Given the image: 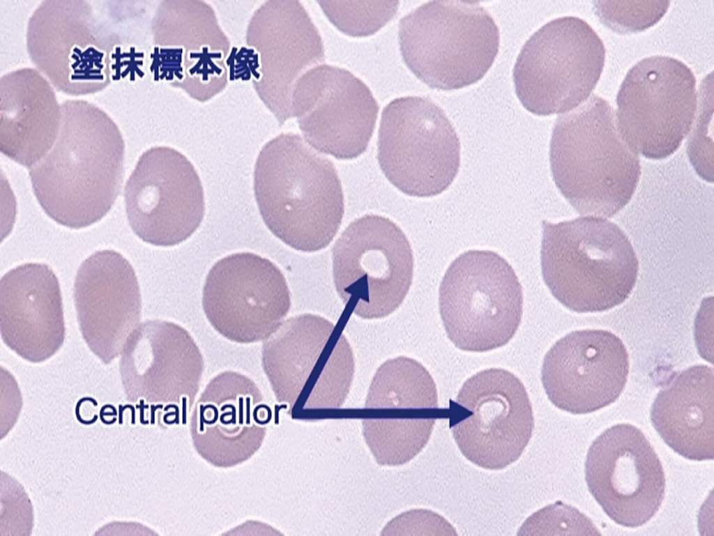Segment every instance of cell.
Masks as SVG:
<instances>
[{
    "label": "cell",
    "instance_id": "6da1fadb",
    "mask_svg": "<svg viewBox=\"0 0 714 536\" xmlns=\"http://www.w3.org/2000/svg\"><path fill=\"white\" fill-rule=\"evenodd\" d=\"M57 139L29 169L34 194L57 223L80 229L102 219L120 192L125 144L111 117L84 100L61 104Z\"/></svg>",
    "mask_w": 714,
    "mask_h": 536
},
{
    "label": "cell",
    "instance_id": "7a4b0ae2",
    "mask_svg": "<svg viewBox=\"0 0 714 536\" xmlns=\"http://www.w3.org/2000/svg\"><path fill=\"white\" fill-rule=\"evenodd\" d=\"M254 190L266 227L296 250H322L339 230L344 202L337 171L299 135L282 133L262 147Z\"/></svg>",
    "mask_w": 714,
    "mask_h": 536
},
{
    "label": "cell",
    "instance_id": "3957f363",
    "mask_svg": "<svg viewBox=\"0 0 714 536\" xmlns=\"http://www.w3.org/2000/svg\"><path fill=\"white\" fill-rule=\"evenodd\" d=\"M549 162L556 186L582 215L616 214L631 199L641 175L639 155L621 135L612 106L595 94L558 116Z\"/></svg>",
    "mask_w": 714,
    "mask_h": 536
},
{
    "label": "cell",
    "instance_id": "277c9868",
    "mask_svg": "<svg viewBox=\"0 0 714 536\" xmlns=\"http://www.w3.org/2000/svg\"><path fill=\"white\" fill-rule=\"evenodd\" d=\"M543 280L555 298L578 313L612 309L637 282L639 261L624 231L604 217L542 222Z\"/></svg>",
    "mask_w": 714,
    "mask_h": 536
},
{
    "label": "cell",
    "instance_id": "5b68a950",
    "mask_svg": "<svg viewBox=\"0 0 714 536\" xmlns=\"http://www.w3.org/2000/svg\"><path fill=\"white\" fill-rule=\"evenodd\" d=\"M403 59L432 88L458 89L487 73L499 50V31L478 1H432L400 20Z\"/></svg>",
    "mask_w": 714,
    "mask_h": 536
},
{
    "label": "cell",
    "instance_id": "8992f818",
    "mask_svg": "<svg viewBox=\"0 0 714 536\" xmlns=\"http://www.w3.org/2000/svg\"><path fill=\"white\" fill-rule=\"evenodd\" d=\"M261 363L275 398L292 411L337 408L351 389L355 361L342 331L305 314L284 321L264 339Z\"/></svg>",
    "mask_w": 714,
    "mask_h": 536
},
{
    "label": "cell",
    "instance_id": "52a82bcc",
    "mask_svg": "<svg viewBox=\"0 0 714 536\" xmlns=\"http://www.w3.org/2000/svg\"><path fill=\"white\" fill-rule=\"evenodd\" d=\"M439 303L453 344L463 351L485 352L504 346L517 332L522 287L503 256L491 250H470L446 270Z\"/></svg>",
    "mask_w": 714,
    "mask_h": 536
},
{
    "label": "cell",
    "instance_id": "ba28073f",
    "mask_svg": "<svg viewBox=\"0 0 714 536\" xmlns=\"http://www.w3.org/2000/svg\"><path fill=\"white\" fill-rule=\"evenodd\" d=\"M605 59L603 43L584 20H553L523 45L513 68L515 92L536 115L566 113L590 96Z\"/></svg>",
    "mask_w": 714,
    "mask_h": 536
},
{
    "label": "cell",
    "instance_id": "9c48e42d",
    "mask_svg": "<svg viewBox=\"0 0 714 536\" xmlns=\"http://www.w3.org/2000/svg\"><path fill=\"white\" fill-rule=\"evenodd\" d=\"M29 58L57 91L93 94L111 82L112 53L121 45L87 1H43L30 17Z\"/></svg>",
    "mask_w": 714,
    "mask_h": 536
},
{
    "label": "cell",
    "instance_id": "30bf717a",
    "mask_svg": "<svg viewBox=\"0 0 714 536\" xmlns=\"http://www.w3.org/2000/svg\"><path fill=\"white\" fill-rule=\"evenodd\" d=\"M377 158L398 190L430 197L445 191L458 174L460 143L445 112L432 100L402 97L383 110Z\"/></svg>",
    "mask_w": 714,
    "mask_h": 536
},
{
    "label": "cell",
    "instance_id": "8fae6325",
    "mask_svg": "<svg viewBox=\"0 0 714 536\" xmlns=\"http://www.w3.org/2000/svg\"><path fill=\"white\" fill-rule=\"evenodd\" d=\"M332 261L337 293L362 319L392 314L412 282L410 243L402 230L383 216L366 215L351 222L333 247Z\"/></svg>",
    "mask_w": 714,
    "mask_h": 536
},
{
    "label": "cell",
    "instance_id": "7c38bea8",
    "mask_svg": "<svg viewBox=\"0 0 714 536\" xmlns=\"http://www.w3.org/2000/svg\"><path fill=\"white\" fill-rule=\"evenodd\" d=\"M616 105V126L628 145L646 158H665L679 148L694 123L695 77L676 59L645 58L628 72Z\"/></svg>",
    "mask_w": 714,
    "mask_h": 536
},
{
    "label": "cell",
    "instance_id": "4fadbf2b",
    "mask_svg": "<svg viewBox=\"0 0 714 536\" xmlns=\"http://www.w3.org/2000/svg\"><path fill=\"white\" fill-rule=\"evenodd\" d=\"M449 414L453 436L475 465L501 470L517 461L534 427L531 404L522 381L503 369L491 368L468 378Z\"/></svg>",
    "mask_w": 714,
    "mask_h": 536
},
{
    "label": "cell",
    "instance_id": "5bb4252c",
    "mask_svg": "<svg viewBox=\"0 0 714 536\" xmlns=\"http://www.w3.org/2000/svg\"><path fill=\"white\" fill-rule=\"evenodd\" d=\"M202 307L213 328L241 344L271 335L291 307V295L280 268L252 252H238L218 261L206 277Z\"/></svg>",
    "mask_w": 714,
    "mask_h": 536
},
{
    "label": "cell",
    "instance_id": "9a60e30c",
    "mask_svg": "<svg viewBox=\"0 0 714 536\" xmlns=\"http://www.w3.org/2000/svg\"><path fill=\"white\" fill-rule=\"evenodd\" d=\"M130 226L143 241L173 246L188 238L204 215L201 180L191 162L168 146L144 151L126 182Z\"/></svg>",
    "mask_w": 714,
    "mask_h": 536
},
{
    "label": "cell",
    "instance_id": "2e32d148",
    "mask_svg": "<svg viewBox=\"0 0 714 536\" xmlns=\"http://www.w3.org/2000/svg\"><path fill=\"white\" fill-rule=\"evenodd\" d=\"M585 480L607 515L625 527L644 525L664 498L662 463L644 433L628 423L612 426L593 441Z\"/></svg>",
    "mask_w": 714,
    "mask_h": 536
},
{
    "label": "cell",
    "instance_id": "e0dca14e",
    "mask_svg": "<svg viewBox=\"0 0 714 536\" xmlns=\"http://www.w3.org/2000/svg\"><path fill=\"white\" fill-rule=\"evenodd\" d=\"M152 56L174 87L206 102L227 84L230 42L213 8L202 1H163L151 22Z\"/></svg>",
    "mask_w": 714,
    "mask_h": 536
},
{
    "label": "cell",
    "instance_id": "ac0fdd59",
    "mask_svg": "<svg viewBox=\"0 0 714 536\" xmlns=\"http://www.w3.org/2000/svg\"><path fill=\"white\" fill-rule=\"evenodd\" d=\"M378 110L372 92L360 79L326 64L306 71L291 97L292 116L305 141L342 160L357 158L367 149Z\"/></svg>",
    "mask_w": 714,
    "mask_h": 536
},
{
    "label": "cell",
    "instance_id": "d6986e66",
    "mask_svg": "<svg viewBox=\"0 0 714 536\" xmlns=\"http://www.w3.org/2000/svg\"><path fill=\"white\" fill-rule=\"evenodd\" d=\"M246 43L257 52L259 77L253 86L282 125L291 114V97L299 78L324 61L319 32L298 1H267L254 13Z\"/></svg>",
    "mask_w": 714,
    "mask_h": 536
},
{
    "label": "cell",
    "instance_id": "ffe728a7",
    "mask_svg": "<svg viewBox=\"0 0 714 536\" xmlns=\"http://www.w3.org/2000/svg\"><path fill=\"white\" fill-rule=\"evenodd\" d=\"M629 355L622 340L604 330L573 331L546 353L541 379L550 401L572 414L595 412L623 392Z\"/></svg>",
    "mask_w": 714,
    "mask_h": 536
},
{
    "label": "cell",
    "instance_id": "44dd1931",
    "mask_svg": "<svg viewBox=\"0 0 714 536\" xmlns=\"http://www.w3.org/2000/svg\"><path fill=\"white\" fill-rule=\"evenodd\" d=\"M202 355L191 335L167 321L139 323L120 354L127 400L191 408L204 372Z\"/></svg>",
    "mask_w": 714,
    "mask_h": 536
},
{
    "label": "cell",
    "instance_id": "7402d4cb",
    "mask_svg": "<svg viewBox=\"0 0 714 536\" xmlns=\"http://www.w3.org/2000/svg\"><path fill=\"white\" fill-rule=\"evenodd\" d=\"M255 383L238 372L211 380L195 404L190 434L197 452L219 468L241 464L260 448L270 411Z\"/></svg>",
    "mask_w": 714,
    "mask_h": 536
},
{
    "label": "cell",
    "instance_id": "603a6c76",
    "mask_svg": "<svg viewBox=\"0 0 714 536\" xmlns=\"http://www.w3.org/2000/svg\"><path fill=\"white\" fill-rule=\"evenodd\" d=\"M74 300L84 341L104 364L110 363L141 319V294L132 266L116 251L96 252L78 268Z\"/></svg>",
    "mask_w": 714,
    "mask_h": 536
},
{
    "label": "cell",
    "instance_id": "cb8c5ba5",
    "mask_svg": "<svg viewBox=\"0 0 714 536\" xmlns=\"http://www.w3.org/2000/svg\"><path fill=\"white\" fill-rule=\"evenodd\" d=\"M0 330L4 344L31 362H43L59 350L66 335L62 298L50 266L24 263L1 277Z\"/></svg>",
    "mask_w": 714,
    "mask_h": 536
},
{
    "label": "cell",
    "instance_id": "d4e9b609",
    "mask_svg": "<svg viewBox=\"0 0 714 536\" xmlns=\"http://www.w3.org/2000/svg\"><path fill=\"white\" fill-rule=\"evenodd\" d=\"M61 108L50 82L37 70L24 68L0 79V151L31 169L53 147Z\"/></svg>",
    "mask_w": 714,
    "mask_h": 536
},
{
    "label": "cell",
    "instance_id": "484cf974",
    "mask_svg": "<svg viewBox=\"0 0 714 536\" xmlns=\"http://www.w3.org/2000/svg\"><path fill=\"white\" fill-rule=\"evenodd\" d=\"M650 418L674 452L694 461L714 458V372L690 367L674 376L658 393Z\"/></svg>",
    "mask_w": 714,
    "mask_h": 536
},
{
    "label": "cell",
    "instance_id": "4316f807",
    "mask_svg": "<svg viewBox=\"0 0 714 536\" xmlns=\"http://www.w3.org/2000/svg\"><path fill=\"white\" fill-rule=\"evenodd\" d=\"M365 407L438 409L436 384L418 361L404 356L388 360L377 370Z\"/></svg>",
    "mask_w": 714,
    "mask_h": 536
},
{
    "label": "cell",
    "instance_id": "83f0119b",
    "mask_svg": "<svg viewBox=\"0 0 714 536\" xmlns=\"http://www.w3.org/2000/svg\"><path fill=\"white\" fill-rule=\"evenodd\" d=\"M436 419H365V441L382 466H400L413 459L426 445Z\"/></svg>",
    "mask_w": 714,
    "mask_h": 536
},
{
    "label": "cell",
    "instance_id": "f1b7e54d",
    "mask_svg": "<svg viewBox=\"0 0 714 536\" xmlns=\"http://www.w3.org/2000/svg\"><path fill=\"white\" fill-rule=\"evenodd\" d=\"M328 20L351 36L374 34L396 14L399 1H319Z\"/></svg>",
    "mask_w": 714,
    "mask_h": 536
},
{
    "label": "cell",
    "instance_id": "f546056e",
    "mask_svg": "<svg viewBox=\"0 0 714 536\" xmlns=\"http://www.w3.org/2000/svg\"><path fill=\"white\" fill-rule=\"evenodd\" d=\"M669 3V1L593 2L600 20L620 33L639 32L653 26L665 15Z\"/></svg>",
    "mask_w": 714,
    "mask_h": 536
},
{
    "label": "cell",
    "instance_id": "4dcf8cb0",
    "mask_svg": "<svg viewBox=\"0 0 714 536\" xmlns=\"http://www.w3.org/2000/svg\"><path fill=\"white\" fill-rule=\"evenodd\" d=\"M713 72L701 84L698 116L691 132L688 153L697 173L706 181H713Z\"/></svg>",
    "mask_w": 714,
    "mask_h": 536
},
{
    "label": "cell",
    "instance_id": "1f68e13d",
    "mask_svg": "<svg viewBox=\"0 0 714 536\" xmlns=\"http://www.w3.org/2000/svg\"><path fill=\"white\" fill-rule=\"evenodd\" d=\"M600 535L591 519L577 509L556 502L531 515L517 534Z\"/></svg>",
    "mask_w": 714,
    "mask_h": 536
},
{
    "label": "cell",
    "instance_id": "d6a6232c",
    "mask_svg": "<svg viewBox=\"0 0 714 536\" xmlns=\"http://www.w3.org/2000/svg\"><path fill=\"white\" fill-rule=\"evenodd\" d=\"M456 535L443 517L427 510H411L400 514L383 528L381 535Z\"/></svg>",
    "mask_w": 714,
    "mask_h": 536
},
{
    "label": "cell",
    "instance_id": "836d02e7",
    "mask_svg": "<svg viewBox=\"0 0 714 536\" xmlns=\"http://www.w3.org/2000/svg\"><path fill=\"white\" fill-rule=\"evenodd\" d=\"M229 68V79L231 80L241 79L243 80L250 79L251 75L252 79H257L259 77V59L257 52L254 49L242 47L237 52L235 47L228 56L226 61Z\"/></svg>",
    "mask_w": 714,
    "mask_h": 536
}]
</instances>
